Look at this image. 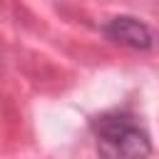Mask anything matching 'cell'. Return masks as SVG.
Wrapping results in <instances>:
<instances>
[{
	"mask_svg": "<svg viewBox=\"0 0 159 159\" xmlns=\"http://www.w3.org/2000/svg\"><path fill=\"white\" fill-rule=\"evenodd\" d=\"M97 154L102 159H147L152 154L149 132L127 109H109L89 122Z\"/></svg>",
	"mask_w": 159,
	"mask_h": 159,
	"instance_id": "1",
	"label": "cell"
},
{
	"mask_svg": "<svg viewBox=\"0 0 159 159\" xmlns=\"http://www.w3.org/2000/svg\"><path fill=\"white\" fill-rule=\"evenodd\" d=\"M102 32L107 40H112L122 47H129V50H139V52L154 50L159 45V35L144 20H139L134 15H117V17L107 20L102 25Z\"/></svg>",
	"mask_w": 159,
	"mask_h": 159,
	"instance_id": "2",
	"label": "cell"
}]
</instances>
